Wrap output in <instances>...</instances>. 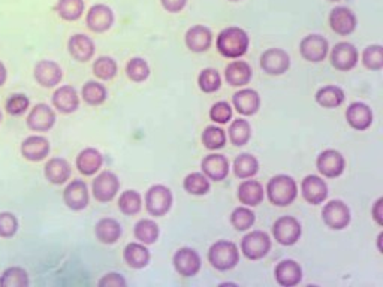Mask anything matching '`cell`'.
<instances>
[{
  "label": "cell",
  "mask_w": 383,
  "mask_h": 287,
  "mask_svg": "<svg viewBox=\"0 0 383 287\" xmlns=\"http://www.w3.org/2000/svg\"><path fill=\"white\" fill-rule=\"evenodd\" d=\"M260 68L272 76L283 75L291 68L289 54L281 48H270L260 56Z\"/></svg>",
  "instance_id": "obj_11"
},
{
  "label": "cell",
  "mask_w": 383,
  "mask_h": 287,
  "mask_svg": "<svg viewBox=\"0 0 383 287\" xmlns=\"http://www.w3.org/2000/svg\"><path fill=\"white\" fill-rule=\"evenodd\" d=\"M198 84L204 93H216L222 85L221 74L213 68H207L200 74Z\"/></svg>",
  "instance_id": "obj_47"
},
{
  "label": "cell",
  "mask_w": 383,
  "mask_h": 287,
  "mask_svg": "<svg viewBox=\"0 0 383 287\" xmlns=\"http://www.w3.org/2000/svg\"><path fill=\"white\" fill-rule=\"evenodd\" d=\"M253 71L251 66L244 60H234L226 66L225 80L232 87H244L251 81Z\"/></svg>",
  "instance_id": "obj_27"
},
{
  "label": "cell",
  "mask_w": 383,
  "mask_h": 287,
  "mask_svg": "<svg viewBox=\"0 0 383 287\" xmlns=\"http://www.w3.org/2000/svg\"><path fill=\"white\" fill-rule=\"evenodd\" d=\"M97 284H99L101 287H125L127 283L120 274L109 272V274L104 275Z\"/></svg>",
  "instance_id": "obj_52"
},
{
  "label": "cell",
  "mask_w": 383,
  "mask_h": 287,
  "mask_svg": "<svg viewBox=\"0 0 383 287\" xmlns=\"http://www.w3.org/2000/svg\"><path fill=\"white\" fill-rule=\"evenodd\" d=\"M228 136L235 147H243L251 138V126L247 120L237 118L228 129Z\"/></svg>",
  "instance_id": "obj_37"
},
{
  "label": "cell",
  "mask_w": 383,
  "mask_h": 287,
  "mask_svg": "<svg viewBox=\"0 0 383 287\" xmlns=\"http://www.w3.org/2000/svg\"><path fill=\"white\" fill-rule=\"evenodd\" d=\"M123 259L130 268L142 270L150 262V251L142 242H130L123 250Z\"/></svg>",
  "instance_id": "obj_31"
},
{
  "label": "cell",
  "mask_w": 383,
  "mask_h": 287,
  "mask_svg": "<svg viewBox=\"0 0 383 287\" xmlns=\"http://www.w3.org/2000/svg\"><path fill=\"white\" fill-rule=\"evenodd\" d=\"M84 0H59L57 13L67 21H76L84 14Z\"/></svg>",
  "instance_id": "obj_42"
},
{
  "label": "cell",
  "mask_w": 383,
  "mask_h": 287,
  "mask_svg": "<svg viewBox=\"0 0 383 287\" xmlns=\"http://www.w3.org/2000/svg\"><path fill=\"white\" fill-rule=\"evenodd\" d=\"M50 141L46 136H29L21 144V154L30 162H41L50 154Z\"/></svg>",
  "instance_id": "obj_23"
},
{
  "label": "cell",
  "mask_w": 383,
  "mask_h": 287,
  "mask_svg": "<svg viewBox=\"0 0 383 287\" xmlns=\"http://www.w3.org/2000/svg\"><path fill=\"white\" fill-rule=\"evenodd\" d=\"M344 92L338 85H325L316 93V102L323 108H338L344 102Z\"/></svg>",
  "instance_id": "obj_34"
},
{
  "label": "cell",
  "mask_w": 383,
  "mask_h": 287,
  "mask_svg": "<svg viewBox=\"0 0 383 287\" xmlns=\"http://www.w3.org/2000/svg\"><path fill=\"white\" fill-rule=\"evenodd\" d=\"M271 250V238L267 232L251 230L242 241L243 255L250 260L264 259Z\"/></svg>",
  "instance_id": "obj_6"
},
{
  "label": "cell",
  "mask_w": 383,
  "mask_h": 287,
  "mask_svg": "<svg viewBox=\"0 0 383 287\" xmlns=\"http://www.w3.org/2000/svg\"><path fill=\"white\" fill-rule=\"evenodd\" d=\"M259 171V162L255 156L249 153H243L234 160V174L242 180L253 178Z\"/></svg>",
  "instance_id": "obj_36"
},
{
  "label": "cell",
  "mask_w": 383,
  "mask_h": 287,
  "mask_svg": "<svg viewBox=\"0 0 383 287\" xmlns=\"http://www.w3.org/2000/svg\"><path fill=\"white\" fill-rule=\"evenodd\" d=\"M331 29L340 36H347L356 29V17L346 6H337L330 14Z\"/></svg>",
  "instance_id": "obj_17"
},
{
  "label": "cell",
  "mask_w": 383,
  "mask_h": 287,
  "mask_svg": "<svg viewBox=\"0 0 383 287\" xmlns=\"http://www.w3.org/2000/svg\"><path fill=\"white\" fill-rule=\"evenodd\" d=\"M87 27L95 33H104L114 24V13L106 5H95L85 17Z\"/></svg>",
  "instance_id": "obj_16"
},
{
  "label": "cell",
  "mask_w": 383,
  "mask_h": 287,
  "mask_svg": "<svg viewBox=\"0 0 383 287\" xmlns=\"http://www.w3.org/2000/svg\"><path fill=\"white\" fill-rule=\"evenodd\" d=\"M54 125H56V113L46 104H38L27 117L29 129L35 132H48Z\"/></svg>",
  "instance_id": "obj_22"
},
{
  "label": "cell",
  "mask_w": 383,
  "mask_h": 287,
  "mask_svg": "<svg viewBox=\"0 0 383 287\" xmlns=\"http://www.w3.org/2000/svg\"><path fill=\"white\" fill-rule=\"evenodd\" d=\"M30 105L29 97L26 94H13L8 101H6V111L11 115H21L27 111V108Z\"/></svg>",
  "instance_id": "obj_50"
},
{
  "label": "cell",
  "mask_w": 383,
  "mask_h": 287,
  "mask_svg": "<svg viewBox=\"0 0 383 287\" xmlns=\"http://www.w3.org/2000/svg\"><path fill=\"white\" fill-rule=\"evenodd\" d=\"M118 208L125 216H135L142 208V196L137 190H126L120 195Z\"/></svg>",
  "instance_id": "obj_40"
},
{
  "label": "cell",
  "mask_w": 383,
  "mask_h": 287,
  "mask_svg": "<svg viewBox=\"0 0 383 287\" xmlns=\"http://www.w3.org/2000/svg\"><path fill=\"white\" fill-rule=\"evenodd\" d=\"M172 263L175 271L186 279L198 275L202 267V260L198 255V251L190 247H183L179 251H175Z\"/></svg>",
  "instance_id": "obj_8"
},
{
  "label": "cell",
  "mask_w": 383,
  "mask_h": 287,
  "mask_svg": "<svg viewBox=\"0 0 383 287\" xmlns=\"http://www.w3.org/2000/svg\"><path fill=\"white\" fill-rule=\"evenodd\" d=\"M302 234L301 223L292 216H283L272 226V235L280 246L291 247L300 241Z\"/></svg>",
  "instance_id": "obj_5"
},
{
  "label": "cell",
  "mask_w": 383,
  "mask_h": 287,
  "mask_svg": "<svg viewBox=\"0 0 383 287\" xmlns=\"http://www.w3.org/2000/svg\"><path fill=\"white\" fill-rule=\"evenodd\" d=\"M330 51V43L321 35L305 36L300 43V52L304 60L310 63L323 62Z\"/></svg>",
  "instance_id": "obj_12"
},
{
  "label": "cell",
  "mask_w": 383,
  "mask_h": 287,
  "mask_svg": "<svg viewBox=\"0 0 383 287\" xmlns=\"http://www.w3.org/2000/svg\"><path fill=\"white\" fill-rule=\"evenodd\" d=\"M232 104L242 115H255L260 108V96L253 88H243L232 96Z\"/></svg>",
  "instance_id": "obj_25"
},
{
  "label": "cell",
  "mask_w": 383,
  "mask_h": 287,
  "mask_svg": "<svg viewBox=\"0 0 383 287\" xmlns=\"http://www.w3.org/2000/svg\"><path fill=\"white\" fill-rule=\"evenodd\" d=\"M256 222V214L251 211L250 206H238L235 208L231 214V225L238 230L244 232L249 230Z\"/></svg>",
  "instance_id": "obj_41"
},
{
  "label": "cell",
  "mask_w": 383,
  "mask_h": 287,
  "mask_svg": "<svg viewBox=\"0 0 383 287\" xmlns=\"http://www.w3.org/2000/svg\"><path fill=\"white\" fill-rule=\"evenodd\" d=\"M117 63L111 57H99L93 63V74L102 81H111L117 75Z\"/></svg>",
  "instance_id": "obj_46"
},
{
  "label": "cell",
  "mask_w": 383,
  "mask_h": 287,
  "mask_svg": "<svg viewBox=\"0 0 383 287\" xmlns=\"http://www.w3.org/2000/svg\"><path fill=\"white\" fill-rule=\"evenodd\" d=\"M209 262L217 271H231L239 263V250L232 241H217L209 250Z\"/></svg>",
  "instance_id": "obj_3"
},
{
  "label": "cell",
  "mask_w": 383,
  "mask_h": 287,
  "mask_svg": "<svg viewBox=\"0 0 383 287\" xmlns=\"http://www.w3.org/2000/svg\"><path fill=\"white\" fill-rule=\"evenodd\" d=\"M120 190V180L118 176L111 171H104L96 176L92 192L96 201L99 202H109L113 201L116 195Z\"/></svg>",
  "instance_id": "obj_9"
},
{
  "label": "cell",
  "mask_w": 383,
  "mask_h": 287,
  "mask_svg": "<svg viewBox=\"0 0 383 287\" xmlns=\"http://www.w3.org/2000/svg\"><path fill=\"white\" fill-rule=\"evenodd\" d=\"M126 75L130 81L144 83L150 76V66L144 59L134 57L126 66Z\"/></svg>",
  "instance_id": "obj_44"
},
{
  "label": "cell",
  "mask_w": 383,
  "mask_h": 287,
  "mask_svg": "<svg viewBox=\"0 0 383 287\" xmlns=\"http://www.w3.org/2000/svg\"><path fill=\"white\" fill-rule=\"evenodd\" d=\"M346 120L350 127L363 132L373 123V111L364 102H354L347 106Z\"/></svg>",
  "instance_id": "obj_20"
},
{
  "label": "cell",
  "mask_w": 383,
  "mask_h": 287,
  "mask_svg": "<svg viewBox=\"0 0 383 287\" xmlns=\"http://www.w3.org/2000/svg\"><path fill=\"white\" fill-rule=\"evenodd\" d=\"M226 141H228L226 132L222 127H217V126L205 127L204 134H202V144H204L205 148L221 150L225 147Z\"/></svg>",
  "instance_id": "obj_43"
},
{
  "label": "cell",
  "mask_w": 383,
  "mask_h": 287,
  "mask_svg": "<svg viewBox=\"0 0 383 287\" xmlns=\"http://www.w3.org/2000/svg\"><path fill=\"white\" fill-rule=\"evenodd\" d=\"M267 196L272 205L289 206L298 196V184L289 175H276L267 184Z\"/></svg>",
  "instance_id": "obj_2"
},
{
  "label": "cell",
  "mask_w": 383,
  "mask_h": 287,
  "mask_svg": "<svg viewBox=\"0 0 383 287\" xmlns=\"http://www.w3.org/2000/svg\"><path fill=\"white\" fill-rule=\"evenodd\" d=\"M330 2H340V0H330Z\"/></svg>",
  "instance_id": "obj_57"
},
{
  "label": "cell",
  "mask_w": 383,
  "mask_h": 287,
  "mask_svg": "<svg viewBox=\"0 0 383 287\" xmlns=\"http://www.w3.org/2000/svg\"><path fill=\"white\" fill-rule=\"evenodd\" d=\"M210 118L217 125H226L232 120V106L225 101L216 102L210 109Z\"/></svg>",
  "instance_id": "obj_49"
},
{
  "label": "cell",
  "mask_w": 383,
  "mask_h": 287,
  "mask_svg": "<svg viewBox=\"0 0 383 287\" xmlns=\"http://www.w3.org/2000/svg\"><path fill=\"white\" fill-rule=\"evenodd\" d=\"M249 35L239 27L223 29L217 36V50L226 59L243 57L249 50Z\"/></svg>",
  "instance_id": "obj_1"
},
{
  "label": "cell",
  "mask_w": 383,
  "mask_h": 287,
  "mask_svg": "<svg viewBox=\"0 0 383 287\" xmlns=\"http://www.w3.org/2000/svg\"><path fill=\"white\" fill-rule=\"evenodd\" d=\"M183 187H184V190L190 195L202 196V195H207L210 192L211 184L204 172H192L184 178Z\"/></svg>",
  "instance_id": "obj_38"
},
{
  "label": "cell",
  "mask_w": 383,
  "mask_h": 287,
  "mask_svg": "<svg viewBox=\"0 0 383 287\" xmlns=\"http://www.w3.org/2000/svg\"><path fill=\"white\" fill-rule=\"evenodd\" d=\"M159 234H160L159 226H158V223L155 222V220H151V218L139 220V222L134 227L135 238L139 242H142V244H146V246L155 244V242L159 238Z\"/></svg>",
  "instance_id": "obj_35"
},
{
  "label": "cell",
  "mask_w": 383,
  "mask_h": 287,
  "mask_svg": "<svg viewBox=\"0 0 383 287\" xmlns=\"http://www.w3.org/2000/svg\"><path fill=\"white\" fill-rule=\"evenodd\" d=\"M123 234L122 225H120L116 218H101L99 222L96 223L95 227V235L99 239L102 244L113 246L120 239Z\"/></svg>",
  "instance_id": "obj_30"
},
{
  "label": "cell",
  "mask_w": 383,
  "mask_h": 287,
  "mask_svg": "<svg viewBox=\"0 0 383 287\" xmlns=\"http://www.w3.org/2000/svg\"><path fill=\"white\" fill-rule=\"evenodd\" d=\"M363 64L367 69L379 72L383 69V48L382 46H368L363 52Z\"/></svg>",
  "instance_id": "obj_48"
},
{
  "label": "cell",
  "mask_w": 383,
  "mask_h": 287,
  "mask_svg": "<svg viewBox=\"0 0 383 287\" xmlns=\"http://www.w3.org/2000/svg\"><path fill=\"white\" fill-rule=\"evenodd\" d=\"M371 214H373L375 222L379 226H383V197H379V200L376 201L373 209H371Z\"/></svg>",
  "instance_id": "obj_54"
},
{
  "label": "cell",
  "mask_w": 383,
  "mask_h": 287,
  "mask_svg": "<svg viewBox=\"0 0 383 287\" xmlns=\"http://www.w3.org/2000/svg\"><path fill=\"white\" fill-rule=\"evenodd\" d=\"M0 121H2V113H0Z\"/></svg>",
  "instance_id": "obj_59"
},
{
  "label": "cell",
  "mask_w": 383,
  "mask_h": 287,
  "mask_svg": "<svg viewBox=\"0 0 383 287\" xmlns=\"http://www.w3.org/2000/svg\"><path fill=\"white\" fill-rule=\"evenodd\" d=\"M359 54L354 43L338 42L331 51V64L337 71H352L358 64Z\"/></svg>",
  "instance_id": "obj_13"
},
{
  "label": "cell",
  "mask_w": 383,
  "mask_h": 287,
  "mask_svg": "<svg viewBox=\"0 0 383 287\" xmlns=\"http://www.w3.org/2000/svg\"><path fill=\"white\" fill-rule=\"evenodd\" d=\"M229 2H239V0H229Z\"/></svg>",
  "instance_id": "obj_58"
},
{
  "label": "cell",
  "mask_w": 383,
  "mask_h": 287,
  "mask_svg": "<svg viewBox=\"0 0 383 287\" xmlns=\"http://www.w3.org/2000/svg\"><path fill=\"white\" fill-rule=\"evenodd\" d=\"M0 286H4V287H27L29 286V275L23 268H20V267L8 268L2 274V277H0Z\"/></svg>",
  "instance_id": "obj_45"
},
{
  "label": "cell",
  "mask_w": 383,
  "mask_h": 287,
  "mask_svg": "<svg viewBox=\"0 0 383 287\" xmlns=\"http://www.w3.org/2000/svg\"><path fill=\"white\" fill-rule=\"evenodd\" d=\"M68 50L74 60L85 63L95 56V42L85 35H74L68 42Z\"/></svg>",
  "instance_id": "obj_29"
},
{
  "label": "cell",
  "mask_w": 383,
  "mask_h": 287,
  "mask_svg": "<svg viewBox=\"0 0 383 287\" xmlns=\"http://www.w3.org/2000/svg\"><path fill=\"white\" fill-rule=\"evenodd\" d=\"M174 197L172 192L167 186L156 184L151 186L146 193V208L150 216L155 217H163L168 214V211L172 206Z\"/></svg>",
  "instance_id": "obj_4"
},
{
  "label": "cell",
  "mask_w": 383,
  "mask_h": 287,
  "mask_svg": "<svg viewBox=\"0 0 383 287\" xmlns=\"http://www.w3.org/2000/svg\"><path fill=\"white\" fill-rule=\"evenodd\" d=\"M238 201L246 206H258L259 204L264 202L265 190L258 180H244L238 187Z\"/></svg>",
  "instance_id": "obj_26"
},
{
  "label": "cell",
  "mask_w": 383,
  "mask_h": 287,
  "mask_svg": "<svg viewBox=\"0 0 383 287\" xmlns=\"http://www.w3.org/2000/svg\"><path fill=\"white\" fill-rule=\"evenodd\" d=\"M382 238H383V234H379V237H377V248H379V253H383V250H382Z\"/></svg>",
  "instance_id": "obj_56"
},
{
  "label": "cell",
  "mask_w": 383,
  "mask_h": 287,
  "mask_svg": "<svg viewBox=\"0 0 383 287\" xmlns=\"http://www.w3.org/2000/svg\"><path fill=\"white\" fill-rule=\"evenodd\" d=\"M83 99L87 105L92 106H99L102 105L106 97H108V92L104 84L96 83V81H89L87 84H84L83 87Z\"/></svg>",
  "instance_id": "obj_39"
},
{
  "label": "cell",
  "mask_w": 383,
  "mask_h": 287,
  "mask_svg": "<svg viewBox=\"0 0 383 287\" xmlns=\"http://www.w3.org/2000/svg\"><path fill=\"white\" fill-rule=\"evenodd\" d=\"M53 105L57 108L62 114L75 113L80 106L78 93L71 85H62L53 94Z\"/></svg>",
  "instance_id": "obj_28"
},
{
  "label": "cell",
  "mask_w": 383,
  "mask_h": 287,
  "mask_svg": "<svg viewBox=\"0 0 383 287\" xmlns=\"http://www.w3.org/2000/svg\"><path fill=\"white\" fill-rule=\"evenodd\" d=\"M6 78H8L6 68H5V64L0 62V87H2L6 83Z\"/></svg>",
  "instance_id": "obj_55"
},
{
  "label": "cell",
  "mask_w": 383,
  "mask_h": 287,
  "mask_svg": "<svg viewBox=\"0 0 383 287\" xmlns=\"http://www.w3.org/2000/svg\"><path fill=\"white\" fill-rule=\"evenodd\" d=\"M46 178L51 184H64L71 178V164L62 158H53L46 164Z\"/></svg>",
  "instance_id": "obj_33"
},
{
  "label": "cell",
  "mask_w": 383,
  "mask_h": 287,
  "mask_svg": "<svg viewBox=\"0 0 383 287\" xmlns=\"http://www.w3.org/2000/svg\"><path fill=\"white\" fill-rule=\"evenodd\" d=\"M63 78L60 64L51 60H41L35 66V80L39 85L51 88L60 84Z\"/></svg>",
  "instance_id": "obj_21"
},
{
  "label": "cell",
  "mask_w": 383,
  "mask_h": 287,
  "mask_svg": "<svg viewBox=\"0 0 383 287\" xmlns=\"http://www.w3.org/2000/svg\"><path fill=\"white\" fill-rule=\"evenodd\" d=\"M162 6L165 8L168 13L177 14L180 10H183V8L188 4V0H160Z\"/></svg>",
  "instance_id": "obj_53"
},
{
  "label": "cell",
  "mask_w": 383,
  "mask_h": 287,
  "mask_svg": "<svg viewBox=\"0 0 383 287\" xmlns=\"http://www.w3.org/2000/svg\"><path fill=\"white\" fill-rule=\"evenodd\" d=\"M301 195L312 205H321L328 197V184L317 175H307L301 183Z\"/></svg>",
  "instance_id": "obj_14"
},
{
  "label": "cell",
  "mask_w": 383,
  "mask_h": 287,
  "mask_svg": "<svg viewBox=\"0 0 383 287\" xmlns=\"http://www.w3.org/2000/svg\"><path fill=\"white\" fill-rule=\"evenodd\" d=\"M184 41L192 52H205L213 43V33L205 26H193L186 33Z\"/></svg>",
  "instance_id": "obj_24"
},
{
  "label": "cell",
  "mask_w": 383,
  "mask_h": 287,
  "mask_svg": "<svg viewBox=\"0 0 383 287\" xmlns=\"http://www.w3.org/2000/svg\"><path fill=\"white\" fill-rule=\"evenodd\" d=\"M274 275L277 284L283 287H293L298 286L302 280V268L297 260L284 259L276 267Z\"/></svg>",
  "instance_id": "obj_19"
},
{
  "label": "cell",
  "mask_w": 383,
  "mask_h": 287,
  "mask_svg": "<svg viewBox=\"0 0 383 287\" xmlns=\"http://www.w3.org/2000/svg\"><path fill=\"white\" fill-rule=\"evenodd\" d=\"M323 223L333 230H343L350 225V208L340 200H334L325 204L322 209Z\"/></svg>",
  "instance_id": "obj_7"
},
{
  "label": "cell",
  "mask_w": 383,
  "mask_h": 287,
  "mask_svg": "<svg viewBox=\"0 0 383 287\" xmlns=\"http://www.w3.org/2000/svg\"><path fill=\"white\" fill-rule=\"evenodd\" d=\"M18 220L13 213H0V237L11 238L17 234Z\"/></svg>",
  "instance_id": "obj_51"
},
{
  "label": "cell",
  "mask_w": 383,
  "mask_h": 287,
  "mask_svg": "<svg viewBox=\"0 0 383 287\" xmlns=\"http://www.w3.org/2000/svg\"><path fill=\"white\" fill-rule=\"evenodd\" d=\"M201 168L209 180L223 181L229 174V160L223 154L213 153L202 159Z\"/></svg>",
  "instance_id": "obj_18"
},
{
  "label": "cell",
  "mask_w": 383,
  "mask_h": 287,
  "mask_svg": "<svg viewBox=\"0 0 383 287\" xmlns=\"http://www.w3.org/2000/svg\"><path fill=\"white\" fill-rule=\"evenodd\" d=\"M317 171H319L326 178H337L344 172L346 160L344 156L337 150H325L319 154L316 160Z\"/></svg>",
  "instance_id": "obj_10"
},
{
  "label": "cell",
  "mask_w": 383,
  "mask_h": 287,
  "mask_svg": "<svg viewBox=\"0 0 383 287\" xmlns=\"http://www.w3.org/2000/svg\"><path fill=\"white\" fill-rule=\"evenodd\" d=\"M63 201L74 211H81V209L89 205L90 201L87 184L83 180L71 181L63 192Z\"/></svg>",
  "instance_id": "obj_15"
},
{
  "label": "cell",
  "mask_w": 383,
  "mask_h": 287,
  "mask_svg": "<svg viewBox=\"0 0 383 287\" xmlns=\"http://www.w3.org/2000/svg\"><path fill=\"white\" fill-rule=\"evenodd\" d=\"M102 154L96 148H85L78 154V158H76V168H78V171L85 176L95 175L102 168Z\"/></svg>",
  "instance_id": "obj_32"
}]
</instances>
